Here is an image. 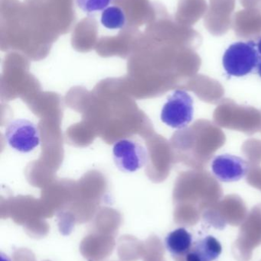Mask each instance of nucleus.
Masks as SVG:
<instances>
[{"instance_id":"obj_1","label":"nucleus","mask_w":261,"mask_h":261,"mask_svg":"<svg viewBox=\"0 0 261 261\" xmlns=\"http://www.w3.org/2000/svg\"><path fill=\"white\" fill-rule=\"evenodd\" d=\"M261 61L257 51V44L254 41H239L230 45L224 54V68L229 76H246L257 68Z\"/></svg>"},{"instance_id":"obj_2","label":"nucleus","mask_w":261,"mask_h":261,"mask_svg":"<svg viewBox=\"0 0 261 261\" xmlns=\"http://www.w3.org/2000/svg\"><path fill=\"white\" fill-rule=\"evenodd\" d=\"M193 99L187 92L177 90L164 104L161 112V120L176 129L185 128L193 119Z\"/></svg>"},{"instance_id":"obj_3","label":"nucleus","mask_w":261,"mask_h":261,"mask_svg":"<svg viewBox=\"0 0 261 261\" xmlns=\"http://www.w3.org/2000/svg\"><path fill=\"white\" fill-rule=\"evenodd\" d=\"M6 142L20 153H29L41 142L38 126L27 119H14L7 124L5 130Z\"/></svg>"},{"instance_id":"obj_4","label":"nucleus","mask_w":261,"mask_h":261,"mask_svg":"<svg viewBox=\"0 0 261 261\" xmlns=\"http://www.w3.org/2000/svg\"><path fill=\"white\" fill-rule=\"evenodd\" d=\"M113 159L115 165L121 172L134 173L147 164L148 153L139 141L124 138L113 144Z\"/></svg>"},{"instance_id":"obj_5","label":"nucleus","mask_w":261,"mask_h":261,"mask_svg":"<svg viewBox=\"0 0 261 261\" xmlns=\"http://www.w3.org/2000/svg\"><path fill=\"white\" fill-rule=\"evenodd\" d=\"M211 170L216 177L222 182H236L248 174L249 165L240 156L222 154L213 160Z\"/></svg>"},{"instance_id":"obj_6","label":"nucleus","mask_w":261,"mask_h":261,"mask_svg":"<svg viewBox=\"0 0 261 261\" xmlns=\"http://www.w3.org/2000/svg\"><path fill=\"white\" fill-rule=\"evenodd\" d=\"M222 252V246L214 236H208L195 242L185 261H214Z\"/></svg>"},{"instance_id":"obj_7","label":"nucleus","mask_w":261,"mask_h":261,"mask_svg":"<svg viewBox=\"0 0 261 261\" xmlns=\"http://www.w3.org/2000/svg\"><path fill=\"white\" fill-rule=\"evenodd\" d=\"M165 244L172 255L185 257L193 247V236L185 228H177L167 236Z\"/></svg>"},{"instance_id":"obj_8","label":"nucleus","mask_w":261,"mask_h":261,"mask_svg":"<svg viewBox=\"0 0 261 261\" xmlns=\"http://www.w3.org/2000/svg\"><path fill=\"white\" fill-rule=\"evenodd\" d=\"M101 22L109 30H118L127 24V16L124 9L120 6H109L101 13Z\"/></svg>"},{"instance_id":"obj_9","label":"nucleus","mask_w":261,"mask_h":261,"mask_svg":"<svg viewBox=\"0 0 261 261\" xmlns=\"http://www.w3.org/2000/svg\"><path fill=\"white\" fill-rule=\"evenodd\" d=\"M112 0H76L77 6L87 15H93L109 7Z\"/></svg>"},{"instance_id":"obj_10","label":"nucleus","mask_w":261,"mask_h":261,"mask_svg":"<svg viewBox=\"0 0 261 261\" xmlns=\"http://www.w3.org/2000/svg\"><path fill=\"white\" fill-rule=\"evenodd\" d=\"M257 49L258 53L261 55V38L259 39L258 42L257 44Z\"/></svg>"},{"instance_id":"obj_11","label":"nucleus","mask_w":261,"mask_h":261,"mask_svg":"<svg viewBox=\"0 0 261 261\" xmlns=\"http://www.w3.org/2000/svg\"><path fill=\"white\" fill-rule=\"evenodd\" d=\"M257 73H258L259 76L261 77V61L259 63L258 66H257Z\"/></svg>"}]
</instances>
